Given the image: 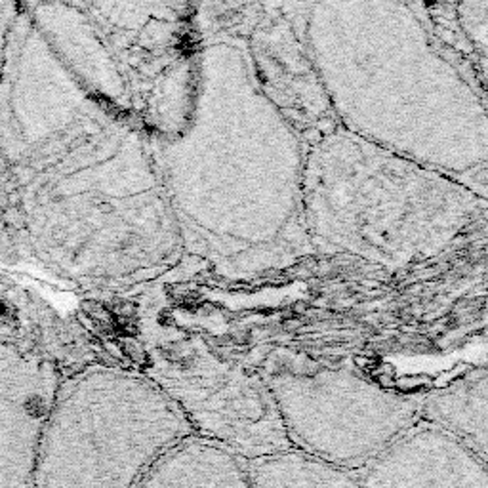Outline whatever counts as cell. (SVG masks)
I'll use <instances>...</instances> for the list:
<instances>
[{"label":"cell","mask_w":488,"mask_h":488,"mask_svg":"<svg viewBox=\"0 0 488 488\" xmlns=\"http://www.w3.org/2000/svg\"><path fill=\"white\" fill-rule=\"evenodd\" d=\"M311 2H193L200 42H229L252 81L307 141L338 128L307 42Z\"/></svg>","instance_id":"cell-9"},{"label":"cell","mask_w":488,"mask_h":488,"mask_svg":"<svg viewBox=\"0 0 488 488\" xmlns=\"http://www.w3.org/2000/svg\"><path fill=\"white\" fill-rule=\"evenodd\" d=\"M29 14L94 100L151 141L180 132L193 107L202 42L193 2H61Z\"/></svg>","instance_id":"cell-5"},{"label":"cell","mask_w":488,"mask_h":488,"mask_svg":"<svg viewBox=\"0 0 488 488\" xmlns=\"http://www.w3.org/2000/svg\"><path fill=\"white\" fill-rule=\"evenodd\" d=\"M193 435L145 374L92 364L59 381L34 488H138L170 448Z\"/></svg>","instance_id":"cell-6"},{"label":"cell","mask_w":488,"mask_h":488,"mask_svg":"<svg viewBox=\"0 0 488 488\" xmlns=\"http://www.w3.org/2000/svg\"><path fill=\"white\" fill-rule=\"evenodd\" d=\"M292 450L359 471L418 423L420 397L385 388L353 366L273 351L257 368Z\"/></svg>","instance_id":"cell-7"},{"label":"cell","mask_w":488,"mask_h":488,"mask_svg":"<svg viewBox=\"0 0 488 488\" xmlns=\"http://www.w3.org/2000/svg\"><path fill=\"white\" fill-rule=\"evenodd\" d=\"M307 42L339 128L488 199L487 92L450 63L410 2H311Z\"/></svg>","instance_id":"cell-3"},{"label":"cell","mask_w":488,"mask_h":488,"mask_svg":"<svg viewBox=\"0 0 488 488\" xmlns=\"http://www.w3.org/2000/svg\"><path fill=\"white\" fill-rule=\"evenodd\" d=\"M418 422L447 433L475 454H488V370L469 368L443 388L420 397Z\"/></svg>","instance_id":"cell-13"},{"label":"cell","mask_w":488,"mask_h":488,"mask_svg":"<svg viewBox=\"0 0 488 488\" xmlns=\"http://www.w3.org/2000/svg\"><path fill=\"white\" fill-rule=\"evenodd\" d=\"M151 147L187 259L246 277L313 256L301 215L306 140L257 90L235 44L202 42L189 116Z\"/></svg>","instance_id":"cell-2"},{"label":"cell","mask_w":488,"mask_h":488,"mask_svg":"<svg viewBox=\"0 0 488 488\" xmlns=\"http://www.w3.org/2000/svg\"><path fill=\"white\" fill-rule=\"evenodd\" d=\"M252 488H359L357 471H348L288 450L248 462Z\"/></svg>","instance_id":"cell-15"},{"label":"cell","mask_w":488,"mask_h":488,"mask_svg":"<svg viewBox=\"0 0 488 488\" xmlns=\"http://www.w3.org/2000/svg\"><path fill=\"white\" fill-rule=\"evenodd\" d=\"M138 488H252L248 462L197 435L170 448Z\"/></svg>","instance_id":"cell-14"},{"label":"cell","mask_w":488,"mask_h":488,"mask_svg":"<svg viewBox=\"0 0 488 488\" xmlns=\"http://www.w3.org/2000/svg\"><path fill=\"white\" fill-rule=\"evenodd\" d=\"M63 374L0 341V488H34L44 427Z\"/></svg>","instance_id":"cell-10"},{"label":"cell","mask_w":488,"mask_h":488,"mask_svg":"<svg viewBox=\"0 0 488 488\" xmlns=\"http://www.w3.org/2000/svg\"><path fill=\"white\" fill-rule=\"evenodd\" d=\"M301 215L313 256L401 271L482 229L487 199L338 126L306 143Z\"/></svg>","instance_id":"cell-4"},{"label":"cell","mask_w":488,"mask_h":488,"mask_svg":"<svg viewBox=\"0 0 488 488\" xmlns=\"http://www.w3.org/2000/svg\"><path fill=\"white\" fill-rule=\"evenodd\" d=\"M23 27L17 120L29 166L19 180L29 187L25 220L36 246L90 288L157 281L187 257L151 140L76 83L31 17Z\"/></svg>","instance_id":"cell-1"},{"label":"cell","mask_w":488,"mask_h":488,"mask_svg":"<svg viewBox=\"0 0 488 488\" xmlns=\"http://www.w3.org/2000/svg\"><path fill=\"white\" fill-rule=\"evenodd\" d=\"M359 488H488L487 460L418 422L357 471Z\"/></svg>","instance_id":"cell-11"},{"label":"cell","mask_w":488,"mask_h":488,"mask_svg":"<svg viewBox=\"0 0 488 488\" xmlns=\"http://www.w3.org/2000/svg\"><path fill=\"white\" fill-rule=\"evenodd\" d=\"M170 399L193 433L244 462L292 450L257 368L218 355L195 336L165 341L141 370Z\"/></svg>","instance_id":"cell-8"},{"label":"cell","mask_w":488,"mask_h":488,"mask_svg":"<svg viewBox=\"0 0 488 488\" xmlns=\"http://www.w3.org/2000/svg\"><path fill=\"white\" fill-rule=\"evenodd\" d=\"M410 4L450 63L487 92L488 0Z\"/></svg>","instance_id":"cell-12"}]
</instances>
